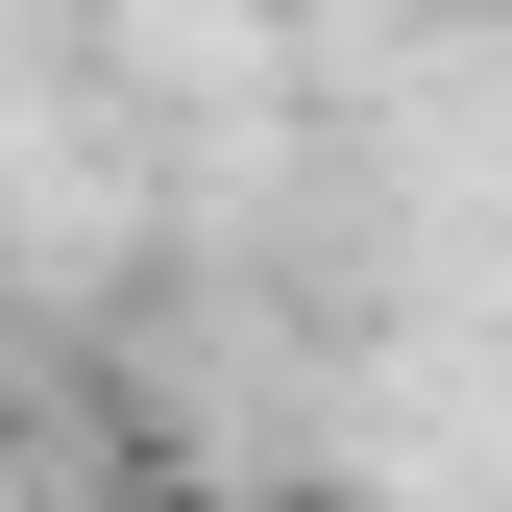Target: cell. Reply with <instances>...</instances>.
Returning a JSON list of instances; mask_svg holds the SVG:
<instances>
[{
    "mask_svg": "<svg viewBox=\"0 0 512 512\" xmlns=\"http://www.w3.org/2000/svg\"><path fill=\"white\" fill-rule=\"evenodd\" d=\"M293 512H342V488H293Z\"/></svg>",
    "mask_w": 512,
    "mask_h": 512,
    "instance_id": "obj_3",
    "label": "cell"
},
{
    "mask_svg": "<svg viewBox=\"0 0 512 512\" xmlns=\"http://www.w3.org/2000/svg\"><path fill=\"white\" fill-rule=\"evenodd\" d=\"M98 512H293V488H244V464H122Z\"/></svg>",
    "mask_w": 512,
    "mask_h": 512,
    "instance_id": "obj_1",
    "label": "cell"
},
{
    "mask_svg": "<svg viewBox=\"0 0 512 512\" xmlns=\"http://www.w3.org/2000/svg\"><path fill=\"white\" fill-rule=\"evenodd\" d=\"M220 25H317V0H220Z\"/></svg>",
    "mask_w": 512,
    "mask_h": 512,
    "instance_id": "obj_2",
    "label": "cell"
}]
</instances>
